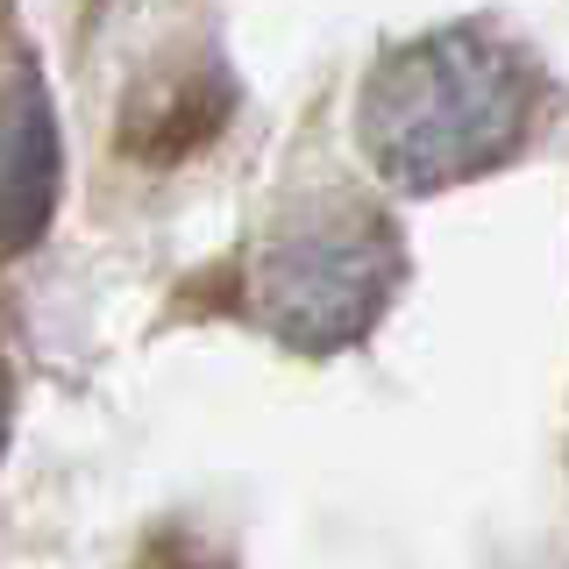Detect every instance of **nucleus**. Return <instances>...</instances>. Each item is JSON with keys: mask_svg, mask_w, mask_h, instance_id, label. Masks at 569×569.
Masks as SVG:
<instances>
[{"mask_svg": "<svg viewBox=\"0 0 569 569\" xmlns=\"http://www.w3.org/2000/svg\"><path fill=\"white\" fill-rule=\"evenodd\" d=\"M548 79L512 36L449 22L385 50L356 93V142L399 192H456L527 150Z\"/></svg>", "mask_w": 569, "mask_h": 569, "instance_id": "obj_1", "label": "nucleus"}, {"mask_svg": "<svg viewBox=\"0 0 569 569\" xmlns=\"http://www.w3.org/2000/svg\"><path fill=\"white\" fill-rule=\"evenodd\" d=\"M399 236L385 213L328 192V200L292 207V221L257 249L249 299L284 349L335 356L370 335V320L399 292Z\"/></svg>", "mask_w": 569, "mask_h": 569, "instance_id": "obj_2", "label": "nucleus"}, {"mask_svg": "<svg viewBox=\"0 0 569 569\" xmlns=\"http://www.w3.org/2000/svg\"><path fill=\"white\" fill-rule=\"evenodd\" d=\"M64 200V136L50 86L29 58L0 79V263L29 257Z\"/></svg>", "mask_w": 569, "mask_h": 569, "instance_id": "obj_3", "label": "nucleus"}, {"mask_svg": "<svg viewBox=\"0 0 569 569\" xmlns=\"http://www.w3.org/2000/svg\"><path fill=\"white\" fill-rule=\"evenodd\" d=\"M221 114H228V86L213 79V64H207V71H178V86L164 79L157 93L136 100V114H129V150L150 157V164L192 157L213 129H221Z\"/></svg>", "mask_w": 569, "mask_h": 569, "instance_id": "obj_4", "label": "nucleus"}, {"mask_svg": "<svg viewBox=\"0 0 569 569\" xmlns=\"http://www.w3.org/2000/svg\"><path fill=\"white\" fill-rule=\"evenodd\" d=\"M129 569H228V556H221V548H207L200 533H186V527H164V533L142 541V556Z\"/></svg>", "mask_w": 569, "mask_h": 569, "instance_id": "obj_5", "label": "nucleus"}, {"mask_svg": "<svg viewBox=\"0 0 569 569\" xmlns=\"http://www.w3.org/2000/svg\"><path fill=\"white\" fill-rule=\"evenodd\" d=\"M8 427H14V363H8V342H0V449H8Z\"/></svg>", "mask_w": 569, "mask_h": 569, "instance_id": "obj_6", "label": "nucleus"}]
</instances>
